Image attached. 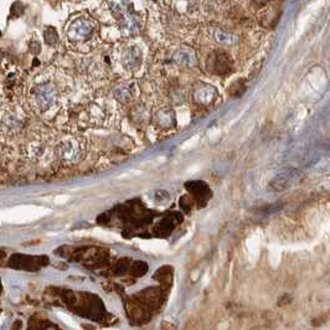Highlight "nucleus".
I'll list each match as a JSON object with an SVG mask.
<instances>
[{
	"label": "nucleus",
	"instance_id": "obj_1",
	"mask_svg": "<svg viewBox=\"0 0 330 330\" xmlns=\"http://www.w3.org/2000/svg\"><path fill=\"white\" fill-rule=\"evenodd\" d=\"M31 106L37 113H47L59 103V88L52 82H41L34 86L30 92Z\"/></svg>",
	"mask_w": 330,
	"mask_h": 330
},
{
	"label": "nucleus",
	"instance_id": "obj_2",
	"mask_svg": "<svg viewBox=\"0 0 330 330\" xmlns=\"http://www.w3.org/2000/svg\"><path fill=\"white\" fill-rule=\"evenodd\" d=\"M55 155L57 162L62 165L72 166L82 160L85 155V144L81 138L75 135L64 137L55 145Z\"/></svg>",
	"mask_w": 330,
	"mask_h": 330
},
{
	"label": "nucleus",
	"instance_id": "obj_3",
	"mask_svg": "<svg viewBox=\"0 0 330 330\" xmlns=\"http://www.w3.org/2000/svg\"><path fill=\"white\" fill-rule=\"evenodd\" d=\"M93 31H95V29H93V25L91 24L90 20L77 19L74 20L69 25L66 30V35L70 41L81 42L90 40L92 37Z\"/></svg>",
	"mask_w": 330,
	"mask_h": 330
},
{
	"label": "nucleus",
	"instance_id": "obj_4",
	"mask_svg": "<svg viewBox=\"0 0 330 330\" xmlns=\"http://www.w3.org/2000/svg\"><path fill=\"white\" fill-rule=\"evenodd\" d=\"M49 150V142L42 135H32L26 143L27 157L32 162H39L42 158L46 157Z\"/></svg>",
	"mask_w": 330,
	"mask_h": 330
},
{
	"label": "nucleus",
	"instance_id": "obj_5",
	"mask_svg": "<svg viewBox=\"0 0 330 330\" xmlns=\"http://www.w3.org/2000/svg\"><path fill=\"white\" fill-rule=\"evenodd\" d=\"M143 61V54L139 46H129L122 54V65L127 71H137Z\"/></svg>",
	"mask_w": 330,
	"mask_h": 330
},
{
	"label": "nucleus",
	"instance_id": "obj_6",
	"mask_svg": "<svg viewBox=\"0 0 330 330\" xmlns=\"http://www.w3.org/2000/svg\"><path fill=\"white\" fill-rule=\"evenodd\" d=\"M218 90L211 85H200L194 92V100L199 106H208L213 105L218 98Z\"/></svg>",
	"mask_w": 330,
	"mask_h": 330
},
{
	"label": "nucleus",
	"instance_id": "obj_7",
	"mask_svg": "<svg viewBox=\"0 0 330 330\" xmlns=\"http://www.w3.org/2000/svg\"><path fill=\"white\" fill-rule=\"evenodd\" d=\"M209 62H210V64H209L210 70L213 72H215V74L223 75L230 71L231 60L230 57L226 54H223V52H215V54H213V56L210 57Z\"/></svg>",
	"mask_w": 330,
	"mask_h": 330
},
{
	"label": "nucleus",
	"instance_id": "obj_8",
	"mask_svg": "<svg viewBox=\"0 0 330 330\" xmlns=\"http://www.w3.org/2000/svg\"><path fill=\"white\" fill-rule=\"evenodd\" d=\"M154 122L157 123V125L160 129H171V128L175 127L176 124L175 113H174V110H170V108L158 110L157 112L154 113Z\"/></svg>",
	"mask_w": 330,
	"mask_h": 330
},
{
	"label": "nucleus",
	"instance_id": "obj_9",
	"mask_svg": "<svg viewBox=\"0 0 330 330\" xmlns=\"http://www.w3.org/2000/svg\"><path fill=\"white\" fill-rule=\"evenodd\" d=\"M173 61L184 67H194L198 64L195 52L188 47H181V49L176 50L175 54L173 55Z\"/></svg>",
	"mask_w": 330,
	"mask_h": 330
},
{
	"label": "nucleus",
	"instance_id": "obj_10",
	"mask_svg": "<svg viewBox=\"0 0 330 330\" xmlns=\"http://www.w3.org/2000/svg\"><path fill=\"white\" fill-rule=\"evenodd\" d=\"M120 29L128 35L137 34L140 30V20L133 11H128L127 14L120 17Z\"/></svg>",
	"mask_w": 330,
	"mask_h": 330
},
{
	"label": "nucleus",
	"instance_id": "obj_11",
	"mask_svg": "<svg viewBox=\"0 0 330 330\" xmlns=\"http://www.w3.org/2000/svg\"><path fill=\"white\" fill-rule=\"evenodd\" d=\"M186 189L191 191V194L196 196V199L206 200L210 196V189L204 181H190V183L186 184Z\"/></svg>",
	"mask_w": 330,
	"mask_h": 330
},
{
	"label": "nucleus",
	"instance_id": "obj_12",
	"mask_svg": "<svg viewBox=\"0 0 330 330\" xmlns=\"http://www.w3.org/2000/svg\"><path fill=\"white\" fill-rule=\"evenodd\" d=\"M113 96H114L115 100L119 103H122V105H127L128 102H130V100H132L133 97L130 88L124 85H120L118 86V87H115L114 91H113Z\"/></svg>",
	"mask_w": 330,
	"mask_h": 330
},
{
	"label": "nucleus",
	"instance_id": "obj_13",
	"mask_svg": "<svg viewBox=\"0 0 330 330\" xmlns=\"http://www.w3.org/2000/svg\"><path fill=\"white\" fill-rule=\"evenodd\" d=\"M214 37H215V40L219 44L222 45H236L238 41L237 36L230 34V32L222 31V30H216L215 34H214Z\"/></svg>",
	"mask_w": 330,
	"mask_h": 330
},
{
	"label": "nucleus",
	"instance_id": "obj_14",
	"mask_svg": "<svg viewBox=\"0 0 330 330\" xmlns=\"http://www.w3.org/2000/svg\"><path fill=\"white\" fill-rule=\"evenodd\" d=\"M44 37H45V42H46L47 45H50V46H55V45L59 42V34H57L56 29L52 26L45 27Z\"/></svg>",
	"mask_w": 330,
	"mask_h": 330
},
{
	"label": "nucleus",
	"instance_id": "obj_15",
	"mask_svg": "<svg viewBox=\"0 0 330 330\" xmlns=\"http://www.w3.org/2000/svg\"><path fill=\"white\" fill-rule=\"evenodd\" d=\"M24 9H25V6L21 1H15L14 4L11 5V15H10V16H14V17L20 16V15L24 12Z\"/></svg>",
	"mask_w": 330,
	"mask_h": 330
},
{
	"label": "nucleus",
	"instance_id": "obj_16",
	"mask_svg": "<svg viewBox=\"0 0 330 330\" xmlns=\"http://www.w3.org/2000/svg\"><path fill=\"white\" fill-rule=\"evenodd\" d=\"M30 50H31L32 54H39L40 50H41V45L37 41H31L30 42Z\"/></svg>",
	"mask_w": 330,
	"mask_h": 330
}]
</instances>
